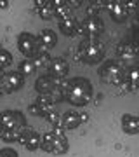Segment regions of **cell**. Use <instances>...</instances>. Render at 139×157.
Instances as JSON below:
<instances>
[{
    "label": "cell",
    "instance_id": "83f0119b",
    "mask_svg": "<svg viewBox=\"0 0 139 157\" xmlns=\"http://www.w3.org/2000/svg\"><path fill=\"white\" fill-rule=\"evenodd\" d=\"M7 6H9V2H7V0H0V7H2V9H5Z\"/></svg>",
    "mask_w": 139,
    "mask_h": 157
},
{
    "label": "cell",
    "instance_id": "3957f363",
    "mask_svg": "<svg viewBox=\"0 0 139 157\" xmlns=\"http://www.w3.org/2000/svg\"><path fill=\"white\" fill-rule=\"evenodd\" d=\"M78 56L87 65H97L104 58V45L97 39H85L78 45Z\"/></svg>",
    "mask_w": 139,
    "mask_h": 157
},
{
    "label": "cell",
    "instance_id": "4316f807",
    "mask_svg": "<svg viewBox=\"0 0 139 157\" xmlns=\"http://www.w3.org/2000/svg\"><path fill=\"white\" fill-rule=\"evenodd\" d=\"M0 157H19L17 152L11 147H5V148H0Z\"/></svg>",
    "mask_w": 139,
    "mask_h": 157
},
{
    "label": "cell",
    "instance_id": "f546056e",
    "mask_svg": "<svg viewBox=\"0 0 139 157\" xmlns=\"http://www.w3.org/2000/svg\"><path fill=\"white\" fill-rule=\"evenodd\" d=\"M4 75H5V72H4V68L0 67V84H2V80H4Z\"/></svg>",
    "mask_w": 139,
    "mask_h": 157
},
{
    "label": "cell",
    "instance_id": "ba28073f",
    "mask_svg": "<svg viewBox=\"0 0 139 157\" xmlns=\"http://www.w3.org/2000/svg\"><path fill=\"white\" fill-rule=\"evenodd\" d=\"M17 49L21 51V54L24 58H35V54L40 51V45H38V40L35 39L31 33L23 32L17 37Z\"/></svg>",
    "mask_w": 139,
    "mask_h": 157
},
{
    "label": "cell",
    "instance_id": "484cf974",
    "mask_svg": "<svg viewBox=\"0 0 139 157\" xmlns=\"http://www.w3.org/2000/svg\"><path fill=\"white\" fill-rule=\"evenodd\" d=\"M45 119H47V121H49V122L52 124V126H56V128H57V126L61 124V115H59V112H57V110H54V108H52L50 112H47Z\"/></svg>",
    "mask_w": 139,
    "mask_h": 157
},
{
    "label": "cell",
    "instance_id": "5b68a950",
    "mask_svg": "<svg viewBox=\"0 0 139 157\" xmlns=\"http://www.w3.org/2000/svg\"><path fill=\"white\" fill-rule=\"evenodd\" d=\"M26 119L17 110H4L0 112V133L11 129H26Z\"/></svg>",
    "mask_w": 139,
    "mask_h": 157
},
{
    "label": "cell",
    "instance_id": "52a82bcc",
    "mask_svg": "<svg viewBox=\"0 0 139 157\" xmlns=\"http://www.w3.org/2000/svg\"><path fill=\"white\" fill-rule=\"evenodd\" d=\"M103 32H104V23H103V19L99 16L85 17L78 25V33L83 35V40L85 39H97Z\"/></svg>",
    "mask_w": 139,
    "mask_h": 157
},
{
    "label": "cell",
    "instance_id": "7a4b0ae2",
    "mask_svg": "<svg viewBox=\"0 0 139 157\" xmlns=\"http://www.w3.org/2000/svg\"><path fill=\"white\" fill-rule=\"evenodd\" d=\"M42 150L47 152V154H54V155H63L66 154L68 148H70V143H68L66 136H64V129L63 128H56L49 133H45L42 136Z\"/></svg>",
    "mask_w": 139,
    "mask_h": 157
},
{
    "label": "cell",
    "instance_id": "7402d4cb",
    "mask_svg": "<svg viewBox=\"0 0 139 157\" xmlns=\"http://www.w3.org/2000/svg\"><path fill=\"white\" fill-rule=\"evenodd\" d=\"M118 56L123 58V59H134L136 58V49H134L132 44H127V42H122L118 45Z\"/></svg>",
    "mask_w": 139,
    "mask_h": 157
},
{
    "label": "cell",
    "instance_id": "277c9868",
    "mask_svg": "<svg viewBox=\"0 0 139 157\" xmlns=\"http://www.w3.org/2000/svg\"><path fill=\"white\" fill-rule=\"evenodd\" d=\"M101 78L104 80L106 84L117 86V87H122L123 82H125V72L123 68L115 61H106L99 70Z\"/></svg>",
    "mask_w": 139,
    "mask_h": 157
},
{
    "label": "cell",
    "instance_id": "9c48e42d",
    "mask_svg": "<svg viewBox=\"0 0 139 157\" xmlns=\"http://www.w3.org/2000/svg\"><path fill=\"white\" fill-rule=\"evenodd\" d=\"M132 4H127V2H104V7L108 9V12L117 23H123L127 19L129 7Z\"/></svg>",
    "mask_w": 139,
    "mask_h": 157
},
{
    "label": "cell",
    "instance_id": "8992f818",
    "mask_svg": "<svg viewBox=\"0 0 139 157\" xmlns=\"http://www.w3.org/2000/svg\"><path fill=\"white\" fill-rule=\"evenodd\" d=\"M66 86H68L66 78H57L54 75H50V73H45V75L37 78L35 89H37L38 94H50L56 89H66Z\"/></svg>",
    "mask_w": 139,
    "mask_h": 157
},
{
    "label": "cell",
    "instance_id": "e0dca14e",
    "mask_svg": "<svg viewBox=\"0 0 139 157\" xmlns=\"http://www.w3.org/2000/svg\"><path fill=\"white\" fill-rule=\"evenodd\" d=\"M59 32H63V35H66V37H73V35L78 32L77 19H75V17H71V16L59 19Z\"/></svg>",
    "mask_w": 139,
    "mask_h": 157
},
{
    "label": "cell",
    "instance_id": "d4e9b609",
    "mask_svg": "<svg viewBox=\"0 0 139 157\" xmlns=\"http://www.w3.org/2000/svg\"><path fill=\"white\" fill-rule=\"evenodd\" d=\"M12 65V54L5 49H0V67L7 68Z\"/></svg>",
    "mask_w": 139,
    "mask_h": 157
},
{
    "label": "cell",
    "instance_id": "9a60e30c",
    "mask_svg": "<svg viewBox=\"0 0 139 157\" xmlns=\"http://www.w3.org/2000/svg\"><path fill=\"white\" fill-rule=\"evenodd\" d=\"M122 129L127 135H139V117L132 113L122 115Z\"/></svg>",
    "mask_w": 139,
    "mask_h": 157
},
{
    "label": "cell",
    "instance_id": "cb8c5ba5",
    "mask_svg": "<svg viewBox=\"0 0 139 157\" xmlns=\"http://www.w3.org/2000/svg\"><path fill=\"white\" fill-rule=\"evenodd\" d=\"M28 113L33 115V117H45V115H47V112L44 110V107L40 105L38 101H33V103L28 107Z\"/></svg>",
    "mask_w": 139,
    "mask_h": 157
},
{
    "label": "cell",
    "instance_id": "5bb4252c",
    "mask_svg": "<svg viewBox=\"0 0 139 157\" xmlns=\"http://www.w3.org/2000/svg\"><path fill=\"white\" fill-rule=\"evenodd\" d=\"M56 42H57V37H56V33L52 32V30L45 28L40 32L38 35V45H40V51H44V52H47L49 49H52L56 45Z\"/></svg>",
    "mask_w": 139,
    "mask_h": 157
},
{
    "label": "cell",
    "instance_id": "7c38bea8",
    "mask_svg": "<svg viewBox=\"0 0 139 157\" xmlns=\"http://www.w3.org/2000/svg\"><path fill=\"white\" fill-rule=\"evenodd\" d=\"M82 124V117H80V113L77 110H68L61 115V126L63 129H66V131H71V129H77L78 126Z\"/></svg>",
    "mask_w": 139,
    "mask_h": 157
},
{
    "label": "cell",
    "instance_id": "30bf717a",
    "mask_svg": "<svg viewBox=\"0 0 139 157\" xmlns=\"http://www.w3.org/2000/svg\"><path fill=\"white\" fill-rule=\"evenodd\" d=\"M19 143H21L26 150L33 152L37 150V148H40V143H42V136L35 131V129H31L30 126H28L24 131H23L21 135V140H19Z\"/></svg>",
    "mask_w": 139,
    "mask_h": 157
},
{
    "label": "cell",
    "instance_id": "603a6c76",
    "mask_svg": "<svg viewBox=\"0 0 139 157\" xmlns=\"http://www.w3.org/2000/svg\"><path fill=\"white\" fill-rule=\"evenodd\" d=\"M24 129H11V131H2L0 133V138L4 141H19L21 140V135Z\"/></svg>",
    "mask_w": 139,
    "mask_h": 157
},
{
    "label": "cell",
    "instance_id": "44dd1931",
    "mask_svg": "<svg viewBox=\"0 0 139 157\" xmlns=\"http://www.w3.org/2000/svg\"><path fill=\"white\" fill-rule=\"evenodd\" d=\"M37 72V65H35L33 58H26L19 63V73L21 75H33Z\"/></svg>",
    "mask_w": 139,
    "mask_h": 157
},
{
    "label": "cell",
    "instance_id": "6da1fadb",
    "mask_svg": "<svg viewBox=\"0 0 139 157\" xmlns=\"http://www.w3.org/2000/svg\"><path fill=\"white\" fill-rule=\"evenodd\" d=\"M64 100H68L75 107H83L92 100V84L87 78L75 77L68 80V86L64 89Z\"/></svg>",
    "mask_w": 139,
    "mask_h": 157
},
{
    "label": "cell",
    "instance_id": "f1b7e54d",
    "mask_svg": "<svg viewBox=\"0 0 139 157\" xmlns=\"http://www.w3.org/2000/svg\"><path fill=\"white\" fill-rule=\"evenodd\" d=\"M80 117H82V122H87L89 121V115L87 113H80Z\"/></svg>",
    "mask_w": 139,
    "mask_h": 157
},
{
    "label": "cell",
    "instance_id": "ac0fdd59",
    "mask_svg": "<svg viewBox=\"0 0 139 157\" xmlns=\"http://www.w3.org/2000/svg\"><path fill=\"white\" fill-rule=\"evenodd\" d=\"M35 65H37V70H49L50 67V61H52V58L49 56V52H44V51H38L33 58Z\"/></svg>",
    "mask_w": 139,
    "mask_h": 157
},
{
    "label": "cell",
    "instance_id": "4fadbf2b",
    "mask_svg": "<svg viewBox=\"0 0 139 157\" xmlns=\"http://www.w3.org/2000/svg\"><path fill=\"white\" fill-rule=\"evenodd\" d=\"M68 72H70V65H68L63 58H52L49 67V73L57 78H66Z\"/></svg>",
    "mask_w": 139,
    "mask_h": 157
},
{
    "label": "cell",
    "instance_id": "d6986e66",
    "mask_svg": "<svg viewBox=\"0 0 139 157\" xmlns=\"http://www.w3.org/2000/svg\"><path fill=\"white\" fill-rule=\"evenodd\" d=\"M123 86H127L129 89H137L139 87V68H130V70H127Z\"/></svg>",
    "mask_w": 139,
    "mask_h": 157
},
{
    "label": "cell",
    "instance_id": "2e32d148",
    "mask_svg": "<svg viewBox=\"0 0 139 157\" xmlns=\"http://www.w3.org/2000/svg\"><path fill=\"white\" fill-rule=\"evenodd\" d=\"M35 7L42 19L54 17V2L52 0H35Z\"/></svg>",
    "mask_w": 139,
    "mask_h": 157
},
{
    "label": "cell",
    "instance_id": "8fae6325",
    "mask_svg": "<svg viewBox=\"0 0 139 157\" xmlns=\"http://www.w3.org/2000/svg\"><path fill=\"white\" fill-rule=\"evenodd\" d=\"M24 84V75H21L19 72H5L2 86L5 87V93H14L19 91Z\"/></svg>",
    "mask_w": 139,
    "mask_h": 157
},
{
    "label": "cell",
    "instance_id": "ffe728a7",
    "mask_svg": "<svg viewBox=\"0 0 139 157\" xmlns=\"http://www.w3.org/2000/svg\"><path fill=\"white\" fill-rule=\"evenodd\" d=\"M54 16L57 19H63V17L70 16V2H66V0H56L54 2Z\"/></svg>",
    "mask_w": 139,
    "mask_h": 157
}]
</instances>
